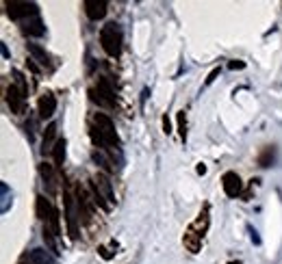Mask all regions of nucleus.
I'll list each match as a JSON object with an SVG mask.
<instances>
[{"label": "nucleus", "instance_id": "nucleus-14", "mask_svg": "<svg viewBox=\"0 0 282 264\" xmlns=\"http://www.w3.org/2000/svg\"><path fill=\"white\" fill-rule=\"evenodd\" d=\"M22 262L24 264H54V255H50L46 249H30L28 253H24Z\"/></svg>", "mask_w": 282, "mask_h": 264}, {"label": "nucleus", "instance_id": "nucleus-17", "mask_svg": "<svg viewBox=\"0 0 282 264\" xmlns=\"http://www.w3.org/2000/svg\"><path fill=\"white\" fill-rule=\"evenodd\" d=\"M35 210H37V217L42 219L44 223H48L50 217H52V212H54V206L50 204V199H46V195H37Z\"/></svg>", "mask_w": 282, "mask_h": 264}, {"label": "nucleus", "instance_id": "nucleus-11", "mask_svg": "<svg viewBox=\"0 0 282 264\" xmlns=\"http://www.w3.org/2000/svg\"><path fill=\"white\" fill-rule=\"evenodd\" d=\"M189 228H191V230H196L198 234L204 238V234L208 232V228H211V206L204 204V206H202V210H200V214L196 217V221H193Z\"/></svg>", "mask_w": 282, "mask_h": 264}, {"label": "nucleus", "instance_id": "nucleus-19", "mask_svg": "<svg viewBox=\"0 0 282 264\" xmlns=\"http://www.w3.org/2000/svg\"><path fill=\"white\" fill-rule=\"evenodd\" d=\"M66 145H68V141L66 139H59V141H56V145H54V149H52L54 169H61L63 163H66Z\"/></svg>", "mask_w": 282, "mask_h": 264}, {"label": "nucleus", "instance_id": "nucleus-9", "mask_svg": "<svg viewBox=\"0 0 282 264\" xmlns=\"http://www.w3.org/2000/svg\"><path fill=\"white\" fill-rule=\"evenodd\" d=\"M107 0H85L83 3V9H85V15L89 18L91 22H98L107 15Z\"/></svg>", "mask_w": 282, "mask_h": 264}, {"label": "nucleus", "instance_id": "nucleus-21", "mask_svg": "<svg viewBox=\"0 0 282 264\" xmlns=\"http://www.w3.org/2000/svg\"><path fill=\"white\" fill-rule=\"evenodd\" d=\"M176 122H178L180 141L184 143V141H187V113H184V110H178V115H176Z\"/></svg>", "mask_w": 282, "mask_h": 264}, {"label": "nucleus", "instance_id": "nucleus-12", "mask_svg": "<svg viewBox=\"0 0 282 264\" xmlns=\"http://www.w3.org/2000/svg\"><path fill=\"white\" fill-rule=\"evenodd\" d=\"M56 110V98L52 93H44L42 98L37 100V113H39V119H50Z\"/></svg>", "mask_w": 282, "mask_h": 264}, {"label": "nucleus", "instance_id": "nucleus-3", "mask_svg": "<svg viewBox=\"0 0 282 264\" xmlns=\"http://www.w3.org/2000/svg\"><path fill=\"white\" fill-rule=\"evenodd\" d=\"M63 199H66V221H68V234L70 238H78L80 232V219H83V212H80V204H78V195L76 191L68 188L63 193Z\"/></svg>", "mask_w": 282, "mask_h": 264}, {"label": "nucleus", "instance_id": "nucleus-2", "mask_svg": "<svg viewBox=\"0 0 282 264\" xmlns=\"http://www.w3.org/2000/svg\"><path fill=\"white\" fill-rule=\"evenodd\" d=\"M122 44H124V35H122L119 24H115V22L104 24L102 30H100V46H102V50L107 52L111 59H117L119 54H122Z\"/></svg>", "mask_w": 282, "mask_h": 264}, {"label": "nucleus", "instance_id": "nucleus-4", "mask_svg": "<svg viewBox=\"0 0 282 264\" xmlns=\"http://www.w3.org/2000/svg\"><path fill=\"white\" fill-rule=\"evenodd\" d=\"M5 7H7V15L13 22H24L39 15V7L35 3H26V0H11V3H5Z\"/></svg>", "mask_w": 282, "mask_h": 264}, {"label": "nucleus", "instance_id": "nucleus-13", "mask_svg": "<svg viewBox=\"0 0 282 264\" xmlns=\"http://www.w3.org/2000/svg\"><path fill=\"white\" fill-rule=\"evenodd\" d=\"M202 241H204V238L200 236L196 230H191V228L184 230L182 245H184V249H187L189 253H200V249H202Z\"/></svg>", "mask_w": 282, "mask_h": 264}, {"label": "nucleus", "instance_id": "nucleus-5", "mask_svg": "<svg viewBox=\"0 0 282 264\" xmlns=\"http://www.w3.org/2000/svg\"><path fill=\"white\" fill-rule=\"evenodd\" d=\"M89 95L98 106H104V108L115 106V91H113V87L107 81H98V85L89 89Z\"/></svg>", "mask_w": 282, "mask_h": 264}, {"label": "nucleus", "instance_id": "nucleus-1", "mask_svg": "<svg viewBox=\"0 0 282 264\" xmlns=\"http://www.w3.org/2000/svg\"><path fill=\"white\" fill-rule=\"evenodd\" d=\"M91 139H93V145L98 149H107V152H115L122 141H119V134L115 130V124L113 119L104 113H96L93 115V126H91Z\"/></svg>", "mask_w": 282, "mask_h": 264}, {"label": "nucleus", "instance_id": "nucleus-20", "mask_svg": "<svg viewBox=\"0 0 282 264\" xmlns=\"http://www.w3.org/2000/svg\"><path fill=\"white\" fill-rule=\"evenodd\" d=\"M91 158H93V161H96V165H100L102 167V169L104 171H115V165H113V161H111V158L107 156V154H104V149H98V147H96L93 149V154H91Z\"/></svg>", "mask_w": 282, "mask_h": 264}, {"label": "nucleus", "instance_id": "nucleus-29", "mask_svg": "<svg viewBox=\"0 0 282 264\" xmlns=\"http://www.w3.org/2000/svg\"><path fill=\"white\" fill-rule=\"evenodd\" d=\"M228 264H243V262H241V260H232V262H228Z\"/></svg>", "mask_w": 282, "mask_h": 264}, {"label": "nucleus", "instance_id": "nucleus-27", "mask_svg": "<svg viewBox=\"0 0 282 264\" xmlns=\"http://www.w3.org/2000/svg\"><path fill=\"white\" fill-rule=\"evenodd\" d=\"M163 132H165V134H169V132H172V124H169V119H167V115L163 117Z\"/></svg>", "mask_w": 282, "mask_h": 264}, {"label": "nucleus", "instance_id": "nucleus-26", "mask_svg": "<svg viewBox=\"0 0 282 264\" xmlns=\"http://www.w3.org/2000/svg\"><path fill=\"white\" fill-rule=\"evenodd\" d=\"M247 232H249V236H252V243H254V245H261V236H259V232H256L252 225H247Z\"/></svg>", "mask_w": 282, "mask_h": 264}, {"label": "nucleus", "instance_id": "nucleus-18", "mask_svg": "<svg viewBox=\"0 0 282 264\" xmlns=\"http://www.w3.org/2000/svg\"><path fill=\"white\" fill-rule=\"evenodd\" d=\"M56 124H48V128L44 130V141H42V154H48V152H52L54 145H56Z\"/></svg>", "mask_w": 282, "mask_h": 264}, {"label": "nucleus", "instance_id": "nucleus-25", "mask_svg": "<svg viewBox=\"0 0 282 264\" xmlns=\"http://www.w3.org/2000/svg\"><path fill=\"white\" fill-rule=\"evenodd\" d=\"M98 253L102 255L104 260H111L113 255H115V251H109V249H107V247H104V245H102V247H98Z\"/></svg>", "mask_w": 282, "mask_h": 264}, {"label": "nucleus", "instance_id": "nucleus-6", "mask_svg": "<svg viewBox=\"0 0 282 264\" xmlns=\"http://www.w3.org/2000/svg\"><path fill=\"white\" fill-rule=\"evenodd\" d=\"M26 95L28 93H24L22 89H18L13 83L9 85V89H7V104H9L11 113H15V115L26 113Z\"/></svg>", "mask_w": 282, "mask_h": 264}, {"label": "nucleus", "instance_id": "nucleus-10", "mask_svg": "<svg viewBox=\"0 0 282 264\" xmlns=\"http://www.w3.org/2000/svg\"><path fill=\"white\" fill-rule=\"evenodd\" d=\"M22 33L26 37H44L46 35V24L39 15H35V18H28V20L22 22Z\"/></svg>", "mask_w": 282, "mask_h": 264}, {"label": "nucleus", "instance_id": "nucleus-23", "mask_svg": "<svg viewBox=\"0 0 282 264\" xmlns=\"http://www.w3.org/2000/svg\"><path fill=\"white\" fill-rule=\"evenodd\" d=\"M273 163V147H265L263 154L259 156V165L261 167H269Z\"/></svg>", "mask_w": 282, "mask_h": 264}, {"label": "nucleus", "instance_id": "nucleus-8", "mask_svg": "<svg viewBox=\"0 0 282 264\" xmlns=\"http://www.w3.org/2000/svg\"><path fill=\"white\" fill-rule=\"evenodd\" d=\"M222 186H224V193L228 197H239L241 188H243V182H241L237 171H226L224 178H222Z\"/></svg>", "mask_w": 282, "mask_h": 264}, {"label": "nucleus", "instance_id": "nucleus-22", "mask_svg": "<svg viewBox=\"0 0 282 264\" xmlns=\"http://www.w3.org/2000/svg\"><path fill=\"white\" fill-rule=\"evenodd\" d=\"M11 74H13V85L18 87V89H22L24 93H28V85H26V78H24L22 71L20 69H13Z\"/></svg>", "mask_w": 282, "mask_h": 264}, {"label": "nucleus", "instance_id": "nucleus-24", "mask_svg": "<svg viewBox=\"0 0 282 264\" xmlns=\"http://www.w3.org/2000/svg\"><path fill=\"white\" fill-rule=\"evenodd\" d=\"M220 71H222L220 67H215V69L211 71V74H208V78H206V83H204V87H208V85H213V83H215V78L220 76Z\"/></svg>", "mask_w": 282, "mask_h": 264}, {"label": "nucleus", "instance_id": "nucleus-28", "mask_svg": "<svg viewBox=\"0 0 282 264\" xmlns=\"http://www.w3.org/2000/svg\"><path fill=\"white\" fill-rule=\"evenodd\" d=\"M243 67H245V63H241V61L239 63H235V61L230 63V69H243Z\"/></svg>", "mask_w": 282, "mask_h": 264}, {"label": "nucleus", "instance_id": "nucleus-7", "mask_svg": "<svg viewBox=\"0 0 282 264\" xmlns=\"http://www.w3.org/2000/svg\"><path fill=\"white\" fill-rule=\"evenodd\" d=\"M91 188L96 191V193H100L111 206L115 204V193H113V186H111V182H109V178L104 173H96L93 175V178H91Z\"/></svg>", "mask_w": 282, "mask_h": 264}, {"label": "nucleus", "instance_id": "nucleus-16", "mask_svg": "<svg viewBox=\"0 0 282 264\" xmlns=\"http://www.w3.org/2000/svg\"><path fill=\"white\" fill-rule=\"evenodd\" d=\"M39 175H42V180H44L46 188H48V193L54 195V193H56V175H54V165L42 163V165H39Z\"/></svg>", "mask_w": 282, "mask_h": 264}, {"label": "nucleus", "instance_id": "nucleus-15", "mask_svg": "<svg viewBox=\"0 0 282 264\" xmlns=\"http://www.w3.org/2000/svg\"><path fill=\"white\" fill-rule=\"evenodd\" d=\"M28 54L33 57L30 61H37L44 69H52V67H54V65H52V61H50V54H48L42 46H37V44H28Z\"/></svg>", "mask_w": 282, "mask_h": 264}]
</instances>
